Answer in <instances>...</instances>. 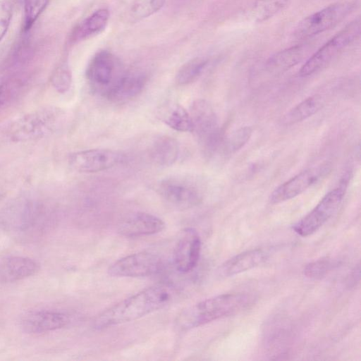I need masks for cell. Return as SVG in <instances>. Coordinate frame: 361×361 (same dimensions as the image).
<instances>
[{"label": "cell", "instance_id": "6da1fadb", "mask_svg": "<svg viewBox=\"0 0 361 361\" xmlns=\"http://www.w3.org/2000/svg\"><path fill=\"white\" fill-rule=\"evenodd\" d=\"M171 300L167 288L156 286L146 288L107 309L93 321L102 329L141 318L164 307Z\"/></svg>", "mask_w": 361, "mask_h": 361}, {"label": "cell", "instance_id": "7a4b0ae2", "mask_svg": "<svg viewBox=\"0 0 361 361\" xmlns=\"http://www.w3.org/2000/svg\"><path fill=\"white\" fill-rule=\"evenodd\" d=\"M254 297L248 293L221 294L200 302L183 310L177 325L185 330L236 314L252 305Z\"/></svg>", "mask_w": 361, "mask_h": 361}, {"label": "cell", "instance_id": "3957f363", "mask_svg": "<svg viewBox=\"0 0 361 361\" xmlns=\"http://www.w3.org/2000/svg\"><path fill=\"white\" fill-rule=\"evenodd\" d=\"M61 113L56 108L44 107L11 121L6 127L4 133L13 142L38 140L56 128Z\"/></svg>", "mask_w": 361, "mask_h": 361}, {"label": "cell", "instance_id": "277c9868", "mask_svg": "<svg viewBox=\"0 0 361 361\" xmlns=\"http://www.w3.org/2000/svg\"><path fill=\"white\" fill-rule=\"evenodd\" d=\"M360 20L355 19L314 52L300 70L302 77L323 69L360 36Z\"/></svg>", "mask_w": 361, "mask_h": 361}, {"label": "cell", "instance_id": "5b68a950", "mask_svg": "<svg viewBox=\"0 0 361 361\" xmlns=\"http://www.w3.org/2000/svg\"><path fill=\"white\" fill-rule=\"evenodd\" d=\"M190 109L192 133L197 137L206 155H212L219 150L224 139L215 111L207 101L202 99L193 101Z\"/></svg>", "mask_w": 361, "mask_h": 361}, {"label": "cell", "instance_id": "8992f818", "mask_svg": "<svg viewBox=\"0 0 361 361\" xmlns=\"http://www.w3.org/2000/svg\"><path fill=\"white\" fill-rule=\"evenodd\" d=\"M125 72L119 59L104 50L97 52L90 61L86 77L91 88L106 97Z\"/></svg>", "mask_w": 361, "mask_h": 361}, {"label": "cell", "instance_id": "52a82bcc", "mask_svg": "<svg viewBox=\"0 0 361 361\" xmlns=\"http://www.w3.org/2000/svg\"><path fill=\"white\" fill-rule=\"evenodd\" d=\"M348 178L345 176L338 187L327 192L310 212L293 225L296 233L303 237L310 235L331 217L344 197Z\"/></svg>", "mask_w": 361, "mask_h": 361}, {"label": "cell", "instance_id": "ba28073f", "mask_svg": "<svg viewBox=\"0 0 361 361\" xmlns=\"http://www.w3.org/2000/svg\"><path fill=\"white\" fill-rule=\"evenodd\" d=\"M353 7L350 2L336 3L308 16L298 24L294 31L295 37L307 39L336 26L353 11Z\"/></svg>", "mask_w": 361, "mask_h": 361}, {"label": "cell", "instance_id": "9c48e42d", "mask_svg": "<svg viewBox=\"0 0 361 361\" xmlns=\"http://www.w3.org/2000/svg\"><path fill=\"white\" fill-rule=\"evenodd\" d=\"M200 184L195 179L184 176L162 180L157 190L163 199L179 209H187L197 205L202 200Z\"/></svg>", "mask_w": 361, "mask_h": 361}, {"label": "cell", "instance_id": "30bf717a", "mask_svg": "<svg viewBox=\"0 0 361 361\" xmlns=\"http://www.w3.org/2000/svg\"><path fill=\"white\" fill-rule=\"evenodd\" d=\"M161 267L159 256L140 252L119 259L109 267L108 273L117 277H142L157 274Z\"/></svg>", "mask_w": 361, "mask_h": 361}, {"label": "cell", "instance_id": "8fae6325", "mask_svg": "<svg viewBox=\"0 0 361 361\" xmlns=\"http://www.w3.org/2000/svg\"><path fill=\"white\" fill-rule=\"evenodd\" d=\"M122 160L118 152L109 149H91L72 153L68 157L71 167L81 173H96L110 169Z\"/></svg>", "mask_w": 361, "mask_h": 361}, {"label": "cell", "instance_id": "7c38bea8", "mask_svg": "<svg viewBox=\"0 0 361 361\" xmlns=\"http://www.w3.org/2000/svg\"><path fill=\"white\" fill-rule=\"evenodd\" d=\"M326 172V167L306 169L278 186L271 194L269 202L279 204L300 195Z\"/></svg>", "mask_w": 361, "mask_h": 361}, {"label": "cell", "instance_id": "4fadbf2b", "mask_svg": "<svg viewBox=\"0 0 361 361\" xmlns=\"http://www.w3.org/2000/svg\"><path fill=\"white\" fill-rule=\"evenodd\" d=\"M200 250L201 240L196 230L185 228L174 249L173 259L176 269L180 273L192 271L197 264Z\"/></svg>", "mask_w": 361, "mask_h": 361}, {"label": "cell", "instance_id": "5bb4252c", "mask_svg": "<svg viewBox=\"0 0 361 361\" xmlns=\"http://www.w3.org/2000/svg\"><path fill=\"white\" fill-rule=\"evenodd\" d=\"M68 322L63 313L39 310L26 313L20 319L23 330L29 334H42L61 329Z\"/></svg>", "mask_w": 361, "mask_h": 361}, {"label": "cell", "instance_id": "9a60e30c", "mask_svg": "<svg viewBox=\"0 0 361 361\" xmlns=\"http://www.w3.org/2000/svg\"><path fill=\"white\" fill-rule=\"evenodd\" d=\"M164 227V222L159 217L146 212H136L123 220L118 231L126 237H139L159 233Z\"/></svg>", "mask_w": 361, "mask_h": 361}, {"label": "cell", "instance_id": "2e32d148", "mask_svg": "<svg viewBox=\"0 0 361 361\" xmlns=\"http://www.w3.org/2000/svg\"><path fill=\"white\" fill-rule=\"evenodd\" d=\"M147 82L145 74L138 71H126L106 98L114 102H125L137 96Z\"/></svg>", "mask_w": 361, "mask_h": 361}, {"label": "cell", "instance_id": "e0dca14e", "mask_svg": "<svg viewBox=\"0 0 361 361\" xmlns=\"http://www.w3.org/2000/svg\"><path fill=\"white\" fill-rule=\"evenodd\" d=\"M267 257L268 252L259 248L241 252L222 264L219 269V274L228 277L248 271L263 263Z\"/></svg>", "mask_w": 361, "mask_h": 361}, {"label": "cell", "instance_id": "ac0fdd59", "mask_svg": "<svg viewBox=\"0 0 361 361\" xmlns=\"http://www.w3.org/2000/svg\"><path fill=\"white\" fill-rule=\"evenodd\" d=\"M39 264L25 257H10L0 261V283H11L35 274Z\"/></svg>", "mask_w": 361, "mask_h": 361}, {"label": "cell", "instance_id": "d6986e66", "mask_svg": "<svg viewBox=\"0 0 361 361\" xmlns=\"http://www.w3.org/2000/svg\"><path fill=\"white\" fill-rule=\"evenodd\" d=\"M179 145L176 139L168 135L157 137L149 148L151 160L159 166H169L178 159Z\"/></svg>", "mask_w": 361, "mask_h": 361}, {"label": "cell", "instance_id": "ffe728a7", "mask_svg": "<svg viewBox=\"0 0 361 361\" xmlns=\"http://www.w3.org/2000/svg\"><path fill=\"white\" fill-rule=\"evenodd\" d=\"M109 18L108 10L101 8L94 11L73 30L70 40L78 42L99 33L106 27Z\"/></svg>", "mask_w": 361, "mask_h": 361}, {"label": "cell", "instance_id": "44dd1931", "mask_svg": "<svg viewBox=\"0 0 361 361\" xmlns=\"http://www.w3.org/2000/svg\"><path fill=\"white\" fill-rule=\"evenodd\" d=\"M159 111L160 119L171 128L179 132H192L190 113L180 104H167Z\"/></svg>", "mask_w": 361, "mask_h": 361}, {"label": "cell", "instance_id": "7402d4cb", "mask_svg": "<svg viewBox=\"0 0 361 361\" xmlns=\"http://www.w3.org/2000/svg\"><path fill=\"white\" fill-rule=\"evenodd\" d=\"M305 52V44L293 46L271 56L267 61V66L271 71H286L301 61Z\"/></svg>", "mask_w": 361, "mask_h": 361}, {"label": "cell", "instance_id": "603a6c76", "mask_svg": "<svg viewBox=\"0 0 361 361\" xmlns=\"http://www.w3.org/2000/svg\"><path fill=\"white\" fill-rule=\"evenodd\" d=\"M324 105V99L319 94H314L304 99L284 115L282 123L291 125L302 121L319 111Z\"/></svg>", "mask_w": 361, "mask_h": 361}, {"label": "cell", "instance_id": "cb8c5ba5", "mask_svg": "<svg viewBox=\"0 0 361 361\" xmlns=\"http://www.w3.org/2000/svg\"><path fill=\"white\" fill-rule=\"evenodd\" d=\"M208 62L204 57H196L187 61L176 73L177 84L185 85L195 81L202 75Z\"/></svg>", "mask_w": 361, "mask_h": 361}, {"label": "cell", "instance_id": "d4e9b609", "mask_svg": "<svg viewBox=\"0 0 361 361\" xmlns=\"http://www.w3.org/2000/svg\"><path fill=\"white\" fill-rule=\"evenodd\" d=\"M252 128L240 127L223 139L219 152L224 156H230L240 150L250 140Z\"/></svg>", "mask_w": 361, "mask_h": 361}, {"label": "cell", "instance_id": "484cf974", "mask_svg": "<svg viewBox=\"0 0 361 361\" xmlns=\"http://www.w3.org/2000/svg\"><path fill=\"white\" fill-rule=\"evenodd\" d=\"M289 0H255L252 14L257 22H263L282 11L288 5Z\"/></svg>", "mask_w": 361, "mask_h": 361}, {"label": "cell", "instance_id": "4316f807", "mask_svg": "<svg viewBox=\"0 0 361 361\" xmlns=\"http://www.w3.org/2000/svg\"><path fill=\"white\" fill-rule=\"evenodd\" d=\"M166 0H135L130 8V16L133 20L147 18L159 11Z\"/></svg>", "mask_w": 361, "mask_h": 361}, {"label": "cell", "instance_id": "83f0119b", "mask_svg": "<svg viewBox=\"0 0 361 361\" xmlns=\"http://www.w3.org/2000/svg\"><path fill=\"white\" fill-rule=\"evenodd\" d=\"M49 3V0H24L23 32H27L32 27Z\"/></svg>", "mask_w": 361, "mask_h": 361}, {"label": "cell", "instance_id": "f1b7e54d", "mask_svg": "<svg viewBox=\"0 0 361 361\" xmlns=\"http://www.w3.org/2000/svg\"><path fill=\"white\" fill-rule=\"evenodd\" d=\"M336 264L329 258H322L307 264L304 269V275L311 279H321L331 270Z\"/></svg>", "mask_w": 361, "mask_h": 361}, {"label": "cell", "instance_id": "f546056e", "mask_svg": "<svg viewBox=\"0 0 361 361\" xmlns=\"http://www.w3.org/2000/svg\"><path fill=\"white\" fill-rule=\"evenodd\" d=\"M72 82L70 70L66 66L59 67L53 73L51 83L54 89L59 93L66 92Z\"/></svg>", "mask_w": 361, "mask_h": 361}, {"label": "cell", "instance_id": "4dcf8cb0", "mask_svg": "<svg viewBox=\"0 0 361 361\" xmlns=\"http://www.w3.org/2000/svg\"><path fill=\"white\" fill-rule=\"evenodd\" d=\"M12 18V6L6 1H0V42L6 35Z\"/></svg>", "mask_w": 361, "mask_h": 361}, {"label": "cell", "instance_id": "1f68e13d", "mask_svg": "<svg viewBox=\"0 0 361 361\" xmlns=\"http://www.w3.org/2000/svg\"><path fill=\"white\" fill-rule=\"evenodd\" d=\"M13 90L8 84L0 85V109L10 99L13 92Z\"/></svg>", "mask_w": 361, "mask_h": 361}, {"label": "cell", "instance_id": "d6a6232c", "mask_svg": "<svg viewBox=\"0 0 361 361\" xmlns=\"http://www.w3.org/2000/svg\"><path fill=\"white\" fill-rule=\"evenodd\" d=\"M360 281V265L357 264L352 271L350 272L349 276L348 277L347 283L348 287H353L356 286L357 283H359Z\"/></svg>", "mask_w": 361, "mask_h": 361}]
</instances>
